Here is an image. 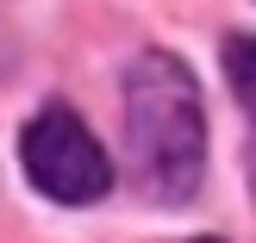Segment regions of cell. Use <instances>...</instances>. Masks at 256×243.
I'll return each instance as SVG.
<instances>
[{
    "instance_id": "4",
    "label": "cell",
    "mask_w": 256,
    "mask_h": 243,
    "mask_svg": "<svg viewBox=\"0 0 256 243\" xmlns=\"http://www.w3.org/2000/svg\"><path fill=\"white\" fill-rule=\"evenodd\" d=\"M194 243H225V237H194Z\"/></svg>"
},
{
    "instance_id": "2",
    "label": "cell",
    "mask_w": 256,
    "mask_h": 243,
    "mask_svg": "<svg viewBox=\"0 0 256 243\" xmlns=\"http://www.w3.org/2000/svg\"><path fill=\"white\" fill-rule=\"evenodd\" d=\"M19 162H25V175H32L38 194L62 200V206H94V200L112 187L106 150L94 144V131H88L69 106H44L32 125H25Z\"/></svg>"
},
{
    "instance_id": "3",
    "label": "cell",
    "mask_w": 256,
    "mask_h": 243,
    "mask_svg": "<svg viewBox=\"0 0 256 243\" xmlns=\"http://www.w3.org/2000/svg\"><path fill=\"white\" fill-rule=\"evenodd\" d=\"M225 81L238 87V106L256 119V37H232L225 44Z\"/></svg>"
},
{
    "instance_id": "1",
    "label": "cell",
    "mask_w": 256,
    "mask_h": 243,
    "mask_svg": "<svg viewBox=\"0 0 256 243\" xmlns=\"http://www.w3.org/2000/svg\"><path fill=\"white\" fill-rule=\"evenodd\" d=\"M125 125L144 162V181L162 200H188L206 175V112L200 87L169 50H144L125 69Z\"/></svg>"
}]
</instances>
